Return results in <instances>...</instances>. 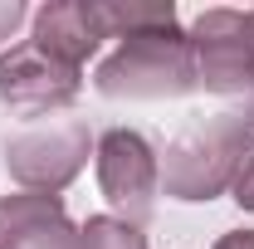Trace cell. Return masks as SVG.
Masks as SVG:
<instances>
[{"mask_svg":"<svg viewBox=\"0 0 254 249\" xmlns=\"http://www.w3.org/2000/svg\"><path fill=\"white\" fill-rule=\"evenodd\" d=\"M254 152V132L235 113H220L215 123L186 132L166 147V195L176 200H210L225 186H235L240 161Z\"/></svg>","mask_w":254,"mask_h":249,"instance_id":"cell-2","label":"cell"},{"mask_svg":"<svg viewBox=\"0 0 254 249\" xmlns=\"http://www.w3.org/2000/svg\"><path fill=\"white\" fill-rule=\"evenodd\" d=\"M30 245H73L59 195L25 190V195L0 200V249H30Z\"/></svg>","mask_w":254,"mask_h":249,"instance_id":"cell-7","label":"cell"},{"mask_svg":"<svg viewBox=\"0 0 254 249\" xmlns=\"http://www.w3.org/2000/svg\"><path fill=\"white\" fill-rule=\"evenodd\" d=\"M83 73L68 68V63L49 59L44 49L34 44H15L5 59H0V103L20 108V113H49L78 98Z\"/></svg>","mask_w":254,"mask_h":249,"instance_id":"cell-5","label":"cell"},{"mask_svg":"<svg viewBox=\"0 0 254 249\" xmlns=\"http://www.w3.org/2000/svg\"><path fill=\"white\" fill-rule=\"evenodd\" d=\"M235 200H240V205H245V210H254V152L245 156V161H240V171H235Z\"/></svg>","mask_w":254,"mask_h":249,"instance_id":"cell-11","label":"cell"},{"mask_svg":"<svg viewBox=\"0 0 254 249\" xmlns=\"http://www.w3.org/2000/svg\"><path fill=\"white\" fill-rule=\"evenodd\" d=\"M20 20H25V5H20V0H0V44L15 34Z\"/></svg>","mask_w":254,"mask_h":249,"instance_id":"cell-12","label":"cell"},{"mask_svg":"<svg viewBox=\"0 0 254 249\" xmlns=\"http://www.w3.org/2000/svg\"><path fill=\"white\" fill-rule=\"evenodd\" d=\"M10 176L20 186L39 190V195H54L64 190L88 161V127L68 123V127H49V132H30V137H15L10 142Z\"/></svg>","mask_w":254,"mask_h":249,"instance_id":"cell-4","label":"cell"},{"mask_svg":"<svg viewBox=\"0 0 254 249\" xmlns=\"http://www.w3.org/2000/svg\"><path fill=\"white\" fill-rule=\"evenodd\" d=\"M83 15L98 39H137V34L176 30L171 0H83Z\"/></svg>","mask_w":254,"mask_h":249,"instance_id":"cell-9","label":"cell"},{"mask_svg":"<svg viewBox=\"0 0 254 249\" xmlns=\"http://www.w3.org/2000/svg\"><path fill=\"white\" fill-rule=\"evenodd\" d=\"M190 88H200V83H195L190 34L181 30L123 39L98 63V93L108 98H176V93H190Z\"/></svg>","mask_w":254,"mask_h":249,"instance_id":"cell-1","label":"cell"},{"mask_svg":"<svg viewBox=\"0 0 254 249\" xmlns=\"http://www.w3.org/2000/svg\"><path fill=\"white\" fill-rule=\"evenodd\" d=\"M235 118H240V123L254 132V88H250V103H245V113H235Z\"/></svg>","mask_w":254,"mask_h":249,"instance_id":"cell-14","label":"cell"},{"mask_svg":"<svg viewBox=\"0 0 254 249\" xmlns=\"http://www.w3.org/2000/svg\"><path fill=\"white\" fill-rule=\"evenodd\" d=\"M195 83L210 93H250L254 88V34L240 10H205L190 25Z\"/></svg>","mask_w":254,"mask_h":249,"instance_id":"cell-3","label":"cell"},{"mask_svg":"<svg viewBox=\"0 0 254 249\" xmlns=\"http://www.w3.org/2000/svg\"><path fill=\"white\" fill-rule=\"evenodd\" d=\"M98 186H103V195L113 205H123L132 215L147 210V200L157 190V152L147 147L142 132L113 127L98 142Z\"/></svg>","mask_w":254,"mask_h":249,"instance_id":"cell-6","label":"cell"},{"mask_svg":"<svg viewBox=\"0 0 254 249\" xmlns=\"http://www.w3.org/2000/svg\"><path fill=\"white\" fill-rule=\"evenodd\" d=\"M73 249H147V235L118 215H88L73 230Z\"/></svg>","mask_w":254,"mask_h":249,"instance_id":"cell-10","label":"cell"},{"mask_svg":"<svg viewBox=\"0 0 254 249\" xmlns=\"http://www.w3.org/2000/svg\"><path fill=\"white\" fill-rule=\"evenodd\" d=\"M34 49H44L49 59L68 63L83 73V59L98 49V34L88 30V15H83V0H59V5H44L34 15Z\"/></svg>","mask_w":254,"mask_h":249,"instance_id":"cell-8","label":"cell"},{"mask_svg":"<svg viewBox=\"0 0 254 249\" xmlns=\"http://www.w3.org/2000/svg\"><path fill=\"white\" fill-rule=\"evenodd\" d=\"M215 249H254V230H230L215 240Z\"/></svg>","mask_w":254,"mask_h":249,"instance_id":"cell-13","label":"cell"},{"mask_svg":"<svg viewBox=\"0 0 254 249\" xmlns=\"http://www.w3.org/2000/svg\"><path fill=\"white\" fill-rule=\"evenodd\" d=\"M245 20H250V34H254V10H245Z\"/></svg>","mask_w":254,"mask_h":249,"instance_id":"cell-15","label":"cell"}]
</instances>
